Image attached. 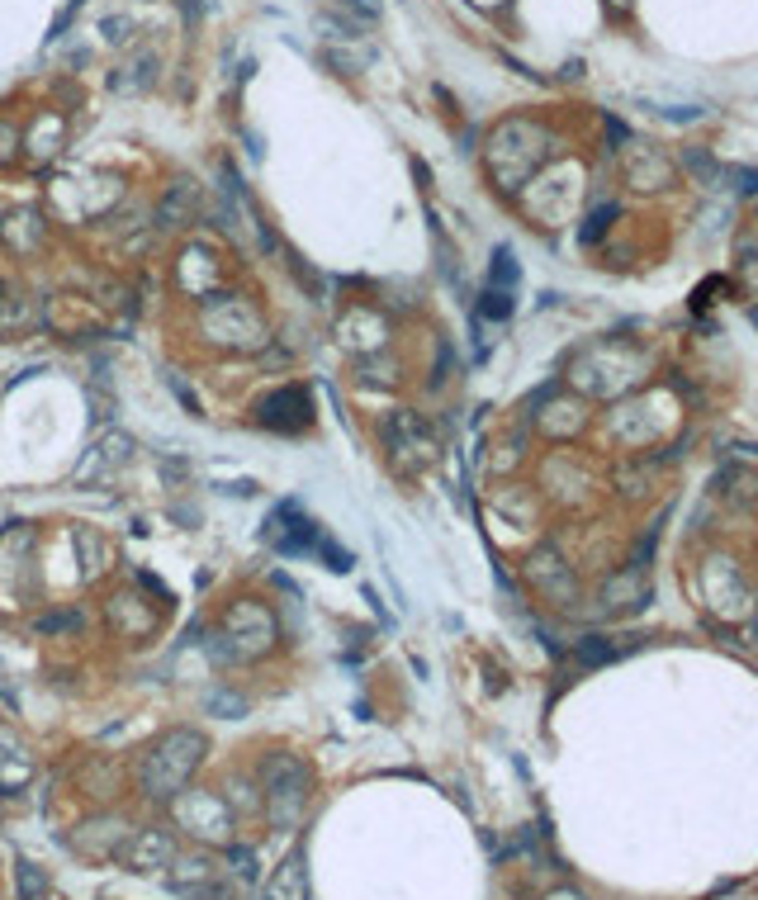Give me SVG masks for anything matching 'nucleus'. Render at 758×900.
I'll list each match as a JSON object with an SVG mask.
<instances>
[{
	"instance_id": "18",
	"label": "nucleus",
	"mask_w": 758,
	"mask_h": 900,
	"mask_svg": "<svg viewBox=\"0 0 758 900\" xmlns=\"http://www.w3.org/2000/svg\"><path fill=\"white\" fill-rule=\"evenodd\" d=\"M479 313H484V318H493V323L512 318V294H507V289H484V299H479Z\"/></svg>"
},
{
	"instance_id": "27",
	"label": "nucleus",
	"mask_w": 758,
	"mask_h": 900,
	"mask_svg": "<svg viewBox=\"0 0 758 900\" xmlns=\"http://www.w3.org/2000/svg\"><path fill=\"white\" fill-rule=\"evenodd\" d=\"M218 493H228V498H256L261 484H256V479H237V484H218Z\"/></svg>"
},
{
	"instance_id": "31",
	"label": "nucleus",
	"mask_w": 758,
	"mask_h": 900,
	"mask_svg": "<svg viewBox=\"0 0 758 900\" xmlns=\"http://www.w3.org/2000/svg\"><path fill=\"white\" fill-rule=\"evenodd\" d=\"M612 10H621V15H626V10H631V0H612Z\"/></svg>"
},
{
	"instance_id": "9",
	"label": "nucleus",
	"mask_w": 758,
	"mask_h": 900,
	"mask_svg": "<svg viewBox=\"0 0 758 900\" xmlns=\"http://www.w3.org/2000/svg\"><path fill=\"white\" fill-rule=\"evenodd\" d=\"M526 574L536 578V583H541V588L555 597L560 607H569V602H574V578H569V564H560V555H555V550H536V555H531V564H526Z\"/></svg>"
},
{
	"instance_id": "14",
	"label": "nucleus",
	"mask_w": 758,
	"mask_h": 900,
	"mask_svg": "<svg viewBox=\"0 0 758 900\" xmlns=\"http://www.w3.org/2000/svg\"><path fill=\"white\" fill-rule=\"evenodd\" d=\"M204 706H209L214 716H223V720H242L247 711H252V702H247L242 692H233V687H214V692H204Z\"/></svg>"
},
{
	"instance_id": "32",
	"label": "nucleus",
	"mask_w": 758,
	"mask_h": 900,
	"mask_svg": "<svg viewBox=\"0 0 758 900\" xmlns=\"http://www.w3.org/2000/svg\"><path fill=\"white\" fill-rule=\"evenodd\" d=\"M749 318H754V327H758V304H754V308H749Z\"/></svg>"
},
{
	"instance_id": "2",
	"label": "nucleus",
	"mask_w": 758,
	"mask_h": 900,
	"mask_svg": "<svg viewBox=\"0 0 758 900\" xmlns=\"http://www.w3.org/2000/svg\"><path fill=\"white\" fill-rule=\"evenodd\" d=\"M256 787H261V801H266V820H271L275 834H289L299 829L308 810V796H313V768H308L299 754L289 749H271L261 754L256 763Z\"/></svg>"
},
{
	"instance_id": "20",
	"label": "nucleus",
	"mask_w": 758,
	"mask_h": 900,
	"mask_svg": "<svg viewBox=\"0 0 758 900\" xmlns=\"http://www.w3.org/2000/svg\"><path fill=\"white\" fill-rule=\"evenodd\" d=\"M81 607H67V612H48V616H38L34 626L38 630H48V635H57V630H81Z\"/></svg>"
},
{
	"instance_id": "23",
	"label": "nucleus",
	"mask_w": 758,
	"mask_h": 900,
	"mask_svg": "<svg viewBox=\"0 0 758 900\" xmlns=\"http://www.w3.org/2000/svg\"><path fill=\"white\" fill-rule=\"evenodd\" d=\"M342 10L356 19V24H379V15H384L379 0H342Z\"/></svg>"
},
{
	"instance_id": "11",
	"label": "nucleus",
	"mask_w": 758,
	"mask_h": 900,
	"mask_svg": "<svg viewBox=\"0 0 758 900\" xmlns=\"http://www.w3.org/2000/svg\"><path fill=\"white\" fill-rule=\"evenodd\" d=\"M62 119L57 114H38L34 124H29V133H24V147H29V157H53L57 147H62Z\"/></svg>"
},
{
	"instance_id": "30",
	"label": "nucleus",
	"mask_w": 758,
	"mask_h": 900,
	"mask_svg": "<svg viewBox=\"0 0 758 900\" xmlns=\"http://www.w3.org/2000/svg\"><path fill=\"white\" fill-rule=\"evenodd\" d=\"M550 900H588V896H578V891H555Z\"/></svg>"
},
{
	"instance_id": "25",
	"label": "nucleus",
	"mask_w": 758,
	"mask_h": 900,
	"mask_svg": "<svg viewBox=\"0 0 758 900\" xmlns=\"http://www.w3.org/2000/svg\"><path fill=\"white\" fill-rule=\"evenodd\" d=\"M100 34H105V43H124L133 34V24H128V15H109L100 19Z\"/></svg>"
},
{
	"instance_id": "19",
	"label": "nucleus",
	"mask_w": 758,
	"mask_h": 900,
	"mask_svg": "<svg viewBox=\"0 0 758 900\" xmlns=\"http://www.w3.org/2000/svg\"><path fill=\"white\" fill-rule=\"evenodd\" d=\"M612 218H616V204H597L593 214H588V223H583V233H578V237H583V242L593 247L597 237H602V233H607V228H612Z\"/></svg>"
},
{
	"instance_id": "5",
	"label": "nucleus",
	"mask_w": 758,
	"mask_h": 900,
	"mask_svg": "<svg viewBox=\"0 0 758 900\" xmlns=\"http://www.w3.org/2000/svg\"><path fill=\"white\" fill-rule=\"evenodd\" d=\"M266 540H271L280 555L304 559V555H313V550H318L323 526L313 522V517H304V512H299V503H280L271 512V522H266Z\"/></svg>"
},
{
	"instance_id": "29",
	"label": "nucleus",
	"mask_w": 758,
	"mask_h": 900,
	"mask_svg": "<svg viewBox=\"0 0 758 900\" xmlns=\"http://www.w3.org/2000/svg\"><path fill=\"white\" fill-rule=\"evenodd\" d=\"M181 5H185V15H190V19L204 15V5H199V0H181Z\"/></svg>"
},
{
	"instance_id": "12",
	"label": "nucleus",
	"mask_w": 758,
	"mask_h": 900,
	"mask_svg": "<svg viewBox=\"0 0 758 900\" xmlns=\"http://www.w3.org/2000/svg\"><path fill=\"white\" fill-rule=\"evenodd\" d=\"M157 81V57L143 53L138 62H128V67H119V72L109 76V90H119V95H133V90H147Z\"/></svg>"
},
{
	"instance_id": "21",
	"label": "nucleus",
	"mask_w": 758,
	"mask_h": 900,
	"mask_svg": "<svg viewBox=\"0 0 758 900\" xmlns=\"http://www.w3.org/2000/svg\"><path fill=\"white\" fill-rule=\"evenodd\" d=\"M228 872H233V877H242V882H247V877L256 882V848H247V844H233V848H228Z\"/></svg>"
},
{
	"instance_id": "8",
	"label": "nucleus",
	"mask_w": 758,
	"mask_h": 900,
	"mask_svg": "<svg viewBox=\"0 0 758 900\" xmlns=\"http://www.w3.org/2000/svg\"><path fill=\"white\" fill-rule=\"evenodd\" d=\"M176 872H171V891L185 900H209L218 891V863H209V858H181L176 853Z\"/></svg>"
},
{
	"instance_id": "26",
	"label": "nucleus",
	"mask_w": 758,
	"mask_h": 900,
	"mask_svg": "<svg viewBox=\"0 0 758 900\" xmlns=\"http://www.w3.org/2000/svg\"><path fill=\"white\" fill-rule=\"evenodd\" d=\"M659 114H664V119H673V124H692V119H702L706 109L702 105H659Z\"/></svg>"
},
{
	"instance_id": "1",
	"label": "nucleus",
	"mask_w": 758,
	"mask_h": 900,
	"mask_svg": "<svg viewBox=\"0 0 758 900\" xmlns=\"http://www.w3.org/2000/svg\"><path fill=\"white\" fill-rule=\"evenodd\" d=\"M204 735L199 730H190V725H181V730H171V735H162L152 749L143 754V763H138V787H143L147 801H176V796L190 787V777L199 773V763H204Z\"/></svg>"
},
{
	"instance_id": "7",
	"label": "nucleus",
	"mask_w": 758,
	"mask_h": 900,
	"mask_svg": "<svg viewBox=\"0 0 758 900\" xmlns=\"http://www.w3.org/2000/svg\"><path fill=\"white\" fill-rule=\"evenodd\" d=\"M195 218H199V185L190 176L171 180V190H166L162 204H157V228H162V233H185Z\"/></svg>"
},
{
	"instance_id": "33",
	"label": "nucleus",
	"mask_w": 758,
	"mask_h": 900,
	"mask_svg": "<svg viewBox=\"0 0 758 900\" xmlns=\"http://www.w3.org/2000/svg\"><path fill=\"white\" fill-rule=\"evenodd\" d=\"M38 900H48V891H43V896H38Z\"/></svg>"
},
{
	"instance_id": "17",
	"label": "nucleus",
	"mask_w": 758,
	"mask_h": 900,
	"mask_svg": "<svg viewBox=\"0 0 758 900\" xmlns=\"http://www.w3.org/2000/svg\"><path fill=\"white\" fill-rule=\"evenodd\" d=\"M683 166L692 171V176H702L706 185H721V180H725V166L711 162V152H702V147H687V152H683Z\"/></svg>"
},
{
	"instance_id": "4",
	"label": "nucleus",
	"mask_w": 758,
	"mask_h": 900,
	"mask_svg": "<svg viewBox=\"0 0 758 900\" xmlns=\"http://www.w3.org/2000/svg\"><path fill=\"white\" fill-rule=\"evenodd\" d=\"M252 417L266 432H304V427H313V398H308L304 384H280V389L256 398Z\"/></svg>"
},
{
	"instance_id": "28",
	"label": "nucleus",
	"mask_w": 758,
	"mask_h": 900,
	"mask_svg": "<svg viewBox=\"0 0 758 900\" xmlns=\"http://www.w3.org/2000/svg\"><path fill=\"white\" fill-rule=\"evenodd\" d=\"M171 394H181V403H185V413H190V417H204V413H199V403H195V394L185 389V379L171 375Z\"/></svg>"
},
{
	"instance_id": "13",
	"label": "nucleus",
	"mask_w": 758,
	"mask_h": 900,
	"mask_svg": "<svg viewBox=\"0 0 758 900\" xmlns=\"http://www.w3.org/2000/svg\"><path fill=\"white\" fill-rule=\"evenodd\" d=\"M635 602H645V588H640V574L626 569V574H616L607 588H602V607L616 612V607H635Z\"/></svg>"
},
{
	"instance_id": "22",
	"label": "nucleus",
	"mask_w": 758,
	"mask_h": 900,
	"mask_svg": "<svg viewBox=\"0 0 758 900\" xmlns=\"http://www.w3.org/2000/svg\"><path fill=\"white\" fill-rule=\"evenodd\" d=\"M48 891V877L38 872V863H19V896L24 900H38Z\"/></svg>"
},
{
	"instance_id": "10",
	"label": "nucleus",
	"mask_w": 758,
	"mask_h": 900,
	"mask_svg": "<svg viewBox=\"0 0 758 900\" xmlns=\"http://www.w3.org/2000/svg\"><path fill=\"white\" fill-rule=\"evenodd\" d=\"M266 900H308V867H304V853H299V848L275 867L271 886H266Z\"/></svg>"
},
{
	"instance_id": "24",
	"label": "nucleus",
	"mask_w": 758,
	"mask_h": 900,
	"mask_svg": "<svg viewBox=\"0 0 758 900\" xmlns=\"http://www.w3.org/2000/svg\"><path fill=\"white\" fill-rule=\"evenodd\" d=\"M725 180H735V190H740V195H758V171H754V166H730Z\"/></svg>"
},
{
	"instance_id": "3",
	"label": "nucleus",
	"mask_w": 758,
	"mask_h": 900,
	"mask_svg": "<svg viewBox=\"0 0 758 900\" xmlns=\"http://www.w3.org/2000/svg\"><path fill=\"white\" fill-rule=\"evenodd\" d=\"M275 616L271 607H261V602H233L228 612L218 616V630L209 635V659L218 664H237V659H261L266 649L275 645Z\"/></svg>"
},
{
	"instance_id": "15",
	"label": "nucleus",
	"mask_w": 758,
	"mask_h": 900,
	"mask_svg": "<svg viewBox=\"0 0 758 900\" xmlns=\"http://www.w3.org/2000/svg\"><path fill=\"white\" fill-rule=\"evenodd\" d=\"M517 280H522V270H517V261H512V252L507 247H498L493 252V266H488V289H517Z\"/></svg>"
},
{
	"instance_id": "6",
	"label": "nucleus",
	"mask_w": 758,
	"mask_h": 900,
	"mask_svg": "<svg viewBox=\"0 0 758 900\" xmlns=\"http://www.w3.org/2000/svg\"><path fill=\"white\" fill-rule=\"evenodd\" d=\"M119 863H124L128 872H138V877H157L162 867L176 863V829H166V825L138 829V834L119 848Z\"/></svg>"
},
{
	"instance_id": "16",
	"label": "nucleus",
	"mask_w": 758,
	"mask_h": 900,
	"mask_svg": "<svg viewBox=\"0 0 758 900\" xmlns=\"http://www.w3.org/2000/svg\"><path fill=\"white\" fill-rule=\"evenodd\" d=\"M574 659H578L583 668H597V664H612L616 649L607 645V635H583V640L574 645Z\"/></svg>"
}]
</instances>
